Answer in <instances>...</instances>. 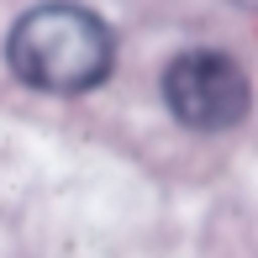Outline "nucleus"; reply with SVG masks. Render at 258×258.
I'll use <instances>...</instances> for the list:
<instances>
[{"instance_id": "obj_1", "label": "nucleus", "mask_w": 258, "mask_h": 258, "mask_svg": "<svg viewBox=\"0 0 258 258\" xmlns=\"http://www.w3.org/2000/svg\"><path fill=\"white\" fill-rule=\"evenodd\" d=\"M11 69L32 90L53 95L90 90L111 69V32L79 6H37L11 32Z\"/></svg>"}, {"instance_id": "obj_2", "label": "nucleus", "mask_w": 258, "mask_h": 258, "mask_svg": "<svg viewBox=\"0 0 258 258\" xmlns=\"http://www.w3.org/2000/svg\"><path fill=\"white\" fill-rule=\"evenodd\" d=\"M163 100L195 132H221L237 126L248 111V79L227 53H184L163 74Z\"/></svg>"}]
</instances>
